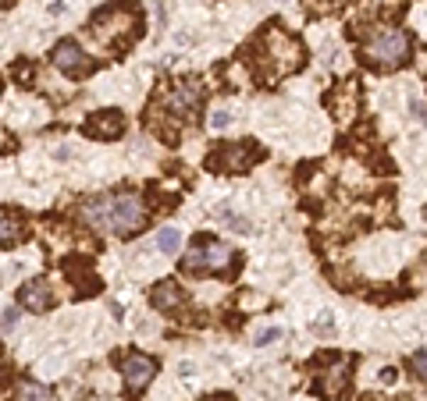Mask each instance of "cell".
<instances>
[{"mask_svg":"<svg viewBox=\"0 0 427 401\" xmlns=\"http://www.w3.org/2000/svg\"><path fill=\"white\" fill-rule=\"evenodd\" d=\"M363 54H367V61L377 64V68H399V64L409 57V40H406V33H399V29H381V33L370 36V43H367Z\"/></svg>","mask_w":427,"mask_h":401,"instance_id":"6da1fadb","label":"cell"},{"mask_svg":"<svg viewBox=\"0 0 427 401\" xmlns=\"http://www.w3.org/2000/svg\"><path fill=\"white\" fill-rule=\"evenodd\" d=\"M143 217H146V210H143V199H139V196L125 192V196L107 199V224H111L118 235H135V231L143 227Z\"/></svg>","mask_w":427,"mask_h":401,"instance_id":"7a4b0ae2","label":"cell"},{"mask_svg":"<svg viewBox=\"0 0 427 401\" xmlns=\"http://www.w3.org/2000/svg\"><path fill=\"white\" fill-rule=\"evenodd\" d=\"M54 64H57L65 75H72V79H82V75L93 72V61L82 54V47H79L75 40H65V43L54 47Z\"/></svg>","mask_w":427,"mask_h":401,"instance_id":"3957f363","label":"cell"},{"mask_svg":"<svg viewBox=\"0 0 427 401\" xmlns=\"http://www.w3.org/2000/svg\"><path fill=\"white\" fill-rule=\"evenodd\" d=\"M232 259V249L221 245V242H210V245H196L189 256H185V266L189 270H225Z\"/></svg>","mask_w":427,"mask_h":401,"instance_id":"277c9868","label":"cell"},{"mask_svg":"<svg viewBox=\"0 0 427 401\" xmlns=\"http://www.w3.org/2000/svg\"><path fill=\"white\" fill-rule=\"evenodd\" d=\"M153 373H157V362H153L150 355L128 351V358H125V383H128L132 394H139V390L153 380Z\"/></svg>","mask_w":427,"mask_h":401,"instance_id":"5b68a950","label":"cell"},{"mask_svg":"<svg viewBox=\"0 0 427 401\" xmlns=\"http://www.w3.org/2000/svg\"><path fill=\"white\" fill-rule=\"evenodd\" d=\"M121 128H125L121 111H104L100 118H93V121L86 125V132H89V135H100V139H118Z\"/></svg>","mask_w":427,"mask_h":401,"instance_id":"8992f818","label":"cell"},{"mask_svg":"<svg viewBox=\"0 0 427 401\" xmlns=\"http://www.w3.org/2000/svg\"><path fill=\"white\" fill-rule=\"evenodd\" d=\"M18 298H22V305H26V309H36V312H43V309L54 302V295H50L47 281H33V284H26Z\"/></svg>","mask_w":427,"mask_h":401,"instance_id":"52a82bcc","label":"cell"},{"mask_svg":"<svg viewBox=\"0 0 427 401\" xmlns=\"http://www.w3.org/2000/svg\"><path fill=\"white\" fill-rule=\"evenodd\" d=\"M199 103V86L196 82H182L174 93H171V111L174 114H192Z\"/></svg>","mask_w":427,"mask_h":401,"instance_id":"ba28073f","label":"cell"},{"mask_svg":"<svg viewBox=\"0 0 427 401\" xmlns=\"http://www.w3.org/2000/svg\"><path fill=\"white\" fill-rule=\"evenodd\" d=\"M82 213H86V220H89L93 227H100V231L111 227V224H107V199H104V196L86 199V203H82Z\"/></svg>","mask_w":427,"mask_h":401,"instance_id":"9c48e42d","label":"cell"},{"mask_svg":"<svg viewBox=\"0 0 427 401\" xmlns=\"http://www.w3.org/2000/svg\"><path fill=\"white\" fill-rule=\"evenodd\" d=\"M178 302H182V291H178V284L164 281V284H157V288H153V305H157V309H174Z\"/></svg>","mask_w":427,"mask_h":401,"instance_id":"30bf717a","label":"cell"},{"mask_svg":"<svg viewBox=\"0 0 427 401\" xmlns=\"http://www.w3.org/2000/svg\"><path fill=\"white\" fill-rule=\"evenodd\" d=\"M22 235H26V227H22V220H18V217L0 213V245H11V242H18Z\"/></svg>","mask_w":427,"mask_h":401,"instance_id":"8fae6325","label":"cell"},{"mask_svg":"<svg viewBox=\"0 0 427 401\" xmlns=\"http://www.w3.org/2000/svg\"><path fill=\"white\" fill-rule=\"evenodd\" d=\"M15 397H18V401H50V387L33 383V380H22V383L15 387Z\"/></svg>","mask_w":427,"mask_h":401,"instance_id":"7c38bea8","label":"cell"},{"mask_svg":"<svg viewBox=\"0 0 427 401\" xmlns=\"http://www.w3.org/2000/svg\"><path fill=\"white\" fill-rule=\"evenodd\" d=\"M178 245H182V235H178L174 227H164V231L157 235V249H160V252H174Z\"/></svg>","mask_w":427,"mask_h":401,"instance_id":"4fadbf2b","label":"cell"},{"mask_svg":"<svg viewBox=\"0 0 427 401\" xmlns=\"http://www.w3.org/2000/svg\"><path fill=\"white\" fill-rule=\"evenodd\" d=\"M409 366H413V373H416L420 380H427V348H423V351H416V355L409 358Z\"/></svg>","mask_w":427,"mask_h":401,"instance_id":"5bb4252c","label":"cell"},{"mask_svg":"<svg viewBox=\"0 0 427 401\" xmlns=\"http://www.w3.org/2000/svg\"><path fill=\"white\" fill-rule=\"evenodd\" d=\"M210 125H214V128H228V125H232V114H228V111H214V114H210Z\"/></svg>","mask_w":427,"mask_h":401,"instance_id":"9a60e30c","label":"cell"},{"mask_svg":"<svg viewBox=\"0 0 427 401\" xmlns=\"http://www.w3.org/2000/svg\"><path fill=\"white\" fill-rule=\"evenodd\" d=\"M278 337H282V327H271V330H264V334H260V337H257V344H260V348H264V344H274V341H278Z\"/></svg>","mask_w":427,"mask_h":401,"instance_id":"2e32d148","label":"cell"},{"mask_svg":"<svg viewBox=\"0 0 427 401\" xmlns=\"http://www.w3.org/2000/svg\"><path fill=\"white\" fill-rule=\"evenodd\" d=\"M409 111L416 114V121H420V125H427V107H423L420 100H413V103H409Z\"/></svg>","mask_w":427,"mask_h":401,"instance_id":"e0dca14e","label":"cell"},{"mask_svg":"<svg viewBox=\"0 0 427 401\" xmlns=\"http://www.w3.org/2000/svg\"><path fill=\"white\" fill-rule=\"evenodd\" d=\"M15 323H18V312H15V309H8V312H4V330H11Z\"/></svg>","mask_w":427,"mask_h":401,"instance_id":"ac0fdd59","label":"cell"},{"mask_svg":"<svg viewBox=\"0 0 427 401\" xmlns=\"http://www.w3.org/2000/svg\"><path fill=\"white\" fill-rule=\"evenodd\" d=\"M395 376H399L395 369H381V383H395Z\"/></svg>","mask_w":427,"mask_h":401,"instance_id":"d6986e66","label":"cell"}]
</instances>
